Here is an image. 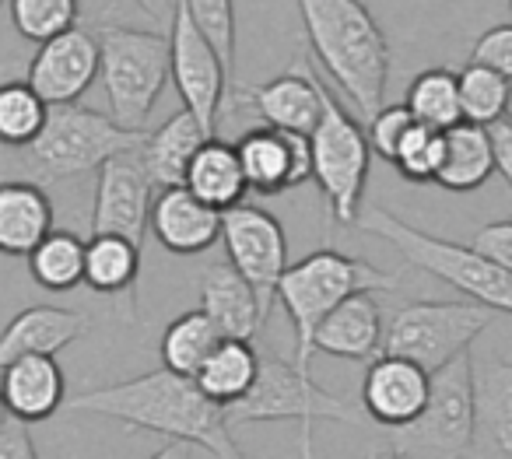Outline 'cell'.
<instances>
[{
    "instance_id": "3",
    "label": "cell",
    "mask_w": 512,
    "mask_h": 459,
    "mask_svg": "<svg viewBox=\"0 0 512 459\" xmlns=\"http://www.w3.org/2000/svg\"><path fill=\"white\" fill-rule=\"evenodd\" d=\"M400 284V274L372 267L369 260L344 256L337 249H316L306 260L288 263L285 277L278 284V298L288 309L295 326V365L309 372L313 358V340L320 323L348 302L351 295H376V291H393Z\"/></svg>"
},
{
    "instance_id": "29",
    "label": "cell",
    "mask_w": 512,
    "mask_h": 459,
    "mask_svg": "<svg viewBox=\"0 0 512 459\" xmlns=\"http://www.w3.org/2000/svg\"><path fill=\"white\" fill-rule=\"evenodd\" d=\"M218 326L207 319L204 309L183 312L179 319H172L162 333V368L186 379H197V372L204 368V361L218 351L221 344Z\"/></svg>"
},
{
    "instance_id": "35",
    "label": "cell",
    "mask_w": 512,
    "mask_h": 459,
    "mask_svg": "<svg viewBox=\"0 0 512 459\" xmlns=\"http://www.w3.org/2000/svg\"><path fill=\"white\" fill-rule=\"evenodd\" d=\"M8 4L18 36L29 43L43 46L64 32L78 29L81 0H8Z\"/></svg>"
},
{
    "instance_id": "34",
    "label": "cell",
    "mask_w": 512,
    "mask_h": 459,
    "mask_svg": "<svg viewBox=\"0 0 512 459\" xmlns=\"http://www.w3.org/2000/svg\"><path fill=\"white\" fill-rule=\"evenodd\" d=\"M505 106H509V78L481 64H467L460 71V109L463 123L474 127H495L505 120Z\"/></svg>"
},
{
    "instance_id": "15",
    "label": "cell",
    "mask_w": 512,
    "mask_h": 459,
    "mask_svg": "<svg viewBox=\"0 0 512 459\" xmlns=\"http://www.w3.org/2000/svg\"><path fill=\"white\" fill-rule=\"evenodd\" d=\"M246 186L260 197H278L313 179V148L309 137L274 127H249L235 141Z\"/></svg>"
},
{
    "instance_id": "17",
    "label": "cell",
    "mask_w": 512,
    "mask_h": 459,
    "mask_svg": "<svg viewBox=\"0 0 512 459\" xmlns=\"http://www.w3.org/2000/svg\"><path fill=\"white\" fill-rule=\"evenodd\" d=\"M239 102H246V109L264 120V127L309 137L323 113V78L313 71V64H295L267 85L239 88Z\"/></svg>"
},
{
    "instance_id": "33",
    "label": "cell",
    "mask_w": 512,
    "mask_h": 459,
    "mask_svg": "<svg viewBox=\"0 0 512 459\" xmlns=\"http://www.w3.org/2000/svg\"><path fill=\"white\" fill-rule=\"evenodd\" d=\"M50 106L29 81H0V148H29L43 134Z\"/></svg>"
},
{
    "instance_id": "49",
    "label": "cell",
    "mask_w": 512,
    "mask_h": 459,
    "mask_svg": "<svg viewBox=\"0 0 512 459\" xmlns=\"http://www.w3.org/2000/svg\"><path fill=\"white\" fill-rule=\"evenodd\" d=\"M509 8H512V0H509Z\"/></svg>"
},
{
    "instance_id": "9",
    "label": "cell",
    "mask_w": 512,
    "mask_h": 459,
    "mask_svg": "<svg viewBox=\"0 0 512 459\" xmlns=\"http://www.w3.org/2000/svg\"><path fill=\"white\" fill-rule=\"evenodd\" d=\"M477 438V372L460 354L432 375V393L414 424L397 431V452L421 459H463Z\"/></svg>"
},
{
    "instance_id": "12",
    "label": "cell",
    "mask_w": 512,
    "mask_h": 459,
    "mask_svg": "<svg viewBox=\"0 0 512 459\" xmlns=\"http://www.w3.org/2000/svg\"><path fill=\"white\" fill-rule=\"evenodd\" d=\"M169 46H172V81H176L183 109L197 116L214 134L221 109H225L228 71L218 53H214V46L200 36V29L193 25V18L186 15V8L179 0H176V11H172Z\"/></svg>"
},
{
    "instance_id": "25",
    "label": "cell",
    "mask_w": 512,
    "mask_h": 459,
    "mask_svg": "<svg viewBox=\"0 0 512 459\" xmlns=\"http://www.w3.org/2000/svg\"><path fill=\"white\" fill-rule=\"evenodd\" d=\"M183 186L197 200H204L207 207H214V211H221V214L246 204L242 197L249 193V186H246V176H242V162H239L235 144L211 137V141L197 151Z\"/></svg>"
},
{
    "instance_id": "16",
    "label": "cell",
    "mask_w": 512,
    "mask_h": 459,
    "mask_svg": "<svg viewBox=\"0 0 512 459\" xmlns=\"http://www.w3.org/2000/svg\"><path fill=\"white\" fill-rule=\"evenodd\" d=\"M428 393H432V375L397 354H379L376 361H369V372L362 379L365 414L393 431L418 421Z\"/></svg>"
},
{
    "instance_id": "38",
    "label": "cell",
    "mask_w": 512,
    "mask_h": 459,
    "mask_svg": "<svg viewBox=\"0 0 512 459\" xmlns=\"http://www.w3.org/2000/svg\"><path fill=\"white\" fill-rule=\"evenodd\" d=\"M411 127H414V116H411V109H407L404 102H400V106H383L369 120V127H365L372 155L386 158V162L393 165V158H397L404 137L411 134Z\"/></svg>"
},
{
    "instance_id": "2",
    "label": "cell",
    "mask_w": 512,
    "mask_h": 459,
    "mask_svg": "<svg viewBox=\"0 0 512 459\" xmlns=\"http://www.w3.org/2000/svg\"><path fill=\"white\" fill-rule=\"evenodd\" d=\"M306 39L344 99L372 120L386 106L390 43L362 0H295Z\"/></svg>"
},
{
    "instance_id": "31",
    "label": "cell",
    "mask_w": 512,
    "mask_h": 459,
    "mask_svg": "<svg viewBox=\"0 0 512 459\" xmlns=\"http://www.w3.org/2000/svg\"><path fill=\"white\" fill-rule=\"evenodd\" d=\"M141 274V246L120 235H92L85 249V284L99 295H123Z\"/></svg>"
},
{
    "instance_id": "32",
    "label": "cell",
    "mask_w": 512,
    "mask_h": 459,
    "mask_svg": "<svg viewBox=\"0 0 512 459\" xmlns=\"http://www.w3.org/2000/svg\"><path fill=\"white\" fill-rule=\"evenodd\" d=\"M85 249L88 242H81L74 232H57L53 228L29 256V270L39 288L74 291L78 284H85Z\"/></svg>"
},
{
    "instance_id": "13",
    "label": "cell",
    "mask_w": 512,
    "mask_h": 459,
    "mask_svg": "<svg viewBox=\"0 0 512 459\" xmlns=\"http://www.w3.org/2000/svg\"><path fill=\"white\" fill-rule=\"evenodd\" d=\"M151 183L148 169L141 162V151L116 155L99 169L95 183V207H92V235H120L134 246H144L151 221Z\"/></svg>"
},
{
    "instance_id": "22",
    "label": "cell",
    "mask_w": 512,
    "mask_h": 459,
    "mask_svg": "<svg viewBox=\"0 0 512 459\" xmlns=\"http://www.w3.org/2000/svg\"><path fill=\"white\" fill-rule=\"evenodd\" d=\"M200 309L207 312L218 333L225 340H253L256 330L267 323L260 302H256V291L249 288V281L232 267H211L200 281Z\"/></svg>"
},
{
    "instance_id": "10",
    "label": "cell",
    "mask_w": 512,
    "mask_h": 459,
    "mask_svg": "<svg viewBox=\"0 0 512 459\" xmlns=\"http://www.w3.org/2000/svg\"><path fill=\"white\" fill-rule=\"evenodd\" d=\"M488 326L491 309L477 302H411L386 323L383 354L407 358L435 375L449 361L467 354Z\"/></svg>"
},
{
    "instance_id": "24",
    "label": "cell",
    "mask_w": 512,
    "mask_h": 459,
    "mask_svg": "<svg viewBox=\"0 0 512 459\" xmlns=\"http://www.w3.org/2000/svg\"><path fill=\"white\" fill-rule=\"evenodd\" d=\"M53 232V204L32 179L0 183V253L32 256V249Z\"/></svg>"
},
{
    "instance_id": "11",
    "label": "cell",
    "mask_w": 512,
    "mask_h": 459,
    "mask_svg": "<svg viewBox=\"0 0 512 459\" xmlns=\"http://www.w3.org/2000/svg\"><path fill=\"white\" fill-rule=\"evenodd\" d=\"M221 242H225L228 263L256 291V302L267 319L278 298V284L288 270V239L281 221L264 207L239 204L221 214Z\"/></svg>"
},
{
    "instance_id": "14",
    "label": "cell",
    "mask_w": 512,
    "mask_h": 459,
    "mask_svg": "<svg viewBox=\"0 0 512 459\" xmlns=\"http://www.w3.org/2000/svg\"><path fill=\"white\" fill-rule=\"evenodd\" d=\"M99 71L102 53L95 32L71 29L39 46L29 71H25V81L36 88V95L46 106H74L92 88Z\"/></svg>"
},
{
    "instance_id": "43",
    "label": "cell",
    "mask_w": 512,
    "mask_h": 459,
    "mask_svg": "<svg viewBox=\"0 0 512 459\" xmlns=\"http://www.w3.org/2000/svg\"><path fill=\"white\" fill-rule=\"evenodd\" d=\"M137 8L151 18V22H169L172 25V11H176V0H134Z\"/></svg>"
},
{
    "instance_id": "27",
    "label": "cell",
    "mask_w": 512,
    "mask_h": 459,
    "mask_svg": "<svg viewBox=\"0 0 512 459\" xmlns=\"http://www.w3.org/2000/svg\"><path fill=\"white\" fill-rule=\"evenodd\" d=\"M260 358L253 340H221L218 351L204 361V368L197 372V386L204 389V396H211L218 407H232L242 396L253 389L256 375H260Z\"/></svg>"
},
{
    "instance_id": "45",
    "label": "cell",
    "mask_w": 512,
    "mask_h": 459,
    "mask_svg": "<svg viewBox=\"0 0 512 459\" xmlns=\"http://www.w3.org/2000/svg\"><path fill=\"white\" fill-rule=\"evenodd\" d=\"M365 459H404V456H400L397 449H376V452H369Z\"/></svg>"
},
{
    "instance_id": "36",
    "label": "cell",
    "mask_w": 512,
    "mask_h": 459,
    "mask_svg": "<svg viewBox=\"0 0 512 459\" xmlns=\"http://www.w3.org/2000/svg\"><path fill=\"white\" fill-rule=\"evenodd\" d=\"M442 155H446V134L414 123L411 134L400 144L397 158H393V169H397L407 183H435V176H439V169H442Z\"/></svg>"
},
{
    "instance_id": "28",
    "label": "cell",
    "mask_w": 512,
    "mask_h": 459,
    "mask_svg": "<svg viewBox=\"0 0 512 459\" xmlns=\"http://www.w3.org/2000/svg\"><path fill=\"white\" fill-rule=\"evenodd\" d=\"M404 106L411 109L414 123H421L428 130L446 134V130L460 127V74H453L449 67H428L407 85Z\"/></svg>"
},
{
    "instance_id": "42",
    "label": "cell",
    "mask_w": 512,
    "mask_h": 459,
    "mask_svg": "<svg viewBox=\"0 0 512 459\" xmlns=\"http://www.w3.org/2000/svg\"><path fill=\"white\" fill-rule=\"evenodd\" d=\"M491 141H495V162L502 179L512 186V127L509 123H495L491 127Z\"/></svg>"
},
{
    "instance_id": "5",
    "label": "cell",
    "mask_w": 512,
    "mask_h": 459,
    "mask_svg": "<svg viewBox=\"0 0 512 459\" xmlns=\"http://www.w3.org/2000/svg\"><path fill=\"white\" fill-rule=\"evenodd\" d=\"M228 428L235 424H264V421H295L302 435V459H313V428L320 421L358 424L362 410L351 407L344 396L327 393L316 386L313 375L302 372L295 361L264 354L260 358V375L253 389L239 403L225 410Z\"/></svg>"
},
{
    "instance_id": "30",
    "label": "cell",
    "mask_w": 512,
    "mask_h": 459,
    "mask_svg": "<svg viewBox=\"0 0 512 459\" xmlns=\"http://www.w3.org/2000/svg\"><path fill=\"white\" fill-rule=\"evenodd\" d=\"M477 431L512 459V361H488L477 372Z\"/></svg>"
},
{
    "instance_id": "48",
    "label": "cell",
    "mask_w": 512,
    "mask_h": 459,
    "mask_svg": "<svg viewBox=\"0 0 512 459\" xmlns=\"http://www.w3.org/2000/svg\"><path fill=\"white\" fill-rule=\"evenodd\" d=\"M0 8H4V0H0Z\"/></svg>"
},
{
    "instance_id": "37",
    "label": "cell",
    "mask_w": 512,
    "mask_h": 459,
    "mask_svg": "<svg viewBox=\"0 0 512 459\" xmlns=\"http://www.w3.org/2000/svg\"><path fill=\"white\" fill-rule=\"evenodd\" d=\"M179 4H183L186 15L193 18L200 36L214 46V53L221 57L225 71L232 74V67H235V4L232 0H179Z\"/></svg>"
},
{
    "instance_id": "40",
    "label": "cell",
    "mask_w": 512,
    "mask_h": 459,
    "mask_svg": "<svg viewBox=\"0 0 512 459\" xmlns=\"http://www.w3.org/2000/svg\"><path fill=\"white\" fill-rule=\"evenodd\" d=\"M470 249H474V253H481L484 260H491V263H498V267L512 270V218L491 221V225L477 228Z\"/></svg>"
},
{
    "instance_id": "8",
    "label": "cell",
    "mask_w": 512,
    "mask_h": 459,
    "mask_svg": "<svg viewBox=\"0 0 512 459\" xmlns=\"http://www.w3.org/2000/svg\"><path fill=\"white\" fill-rule=\"evenodd\" d=\"M309 148H313V179L327 200L330 218L341 225H355L362 214L372 148L362 123L334 99L327 85H323V113L309 134Z\"/></svg>"
},
{
    "instance_id": "47",
    "label": "cell",
    "mask_w": 512,
    "mask_h": 459,
    "mask_svg": "<svg viewBox=\"0 0 512 459\" xmlns=\"http://www.w3.org/2000/svg\"><path fill=\"white\" fill-rule=\"evenodd\" d=\"M505 123L512 127V81H509V106H505Z\"/></svg>"
},
{
    "instance_id": "6",
    "label": "cell",
    "mask_w": 512,
    "mask_h": 459,
    "mask_svg": "<svg viewBox=\"0 0 512 459\" xmlns=\"http://www.w3.org/2000/svg\"><path fill=\"white\" fill-rule=\"evenodd\" d=\"M102 53V85L109 95L113 120L123 130L144 134L151 109L172 78L169 36L127 29V25H99L95 32Z\"/></svg>"
},
{
    "instance_id": "1",
    "label": "cell",
    "mask_w": 512,
    "mask_h": 459,
    "mask_svg": "<svg viewBox=\"0 0 512 459\" xmlns=\"http://www.w3.org/2000/svg\"><path fill=\"white\" fill-rule=\"evenodd\" d=\"M64 407L71 414L113 417L127 428L151 431L169 442L200 445L218 459H246L232 442L225 407L204 396L197 379H186L169 368H155L137 379L88 389V393L71 396Z\"/></svg>"
},
{
    "instance_id": "19",
    "label": "cell",
    "mask_w": 512,
    "mask_h": 459,
    "mask_svg": "<svg viewBox=\"0 0 512 459\" xmlns=\"http://www.w3.org/2000/svg\"><path fill=\"white\" fill-rule=\"evenodd\" d=\"M148 232L169 253L197 256L207 253L221 239V211H214L204 200H197L186 186L158 190L155 204H151Z\"/></svg>"
},
{
    "instance_id": "41",
    "label": "cell",
    "mask_w": 512,
    "mask_h": 459,
    "mask_svg": "<svg viewBox=\"0 0 512 459\" xmlns=\"http://www.w3.org/2000/svg\"><path fill=\"white\" fill-rule=\"evenodd\" d=\"M0 459H39L36 442L29 435V424H22L18 417H11L0 431Z\"/></svg>"
},
{
    "instance_id": "44",
    "label": "cell",
    "mask_w": 512,
    "mask_h": 459,
    "mask_svg": "<svg viewBox=\"0 0 512 459\" xmlns=\"http://www.w3.org/2000/svg\"><path fill=\"white\" fill-rule=\"evenodd\" d=\"M148 459H190V445H186V442H169Z\"/></svg>"
},
{
    "instance_id": "21",
    "label": "cell",
    "mask_w": 512,
    "mask_h": 459,
    "mask_svg": "<svg viewBox=\"0 0 512 459\" xmlns=\"http://www.w3.org/2000/svg\"><path fill=\"white\" fill-rule=\"evenodd\" d=\"M0 393L11 417L36 424L53 417L67 403V379L57 358H18L0 372Z\"/></svg>"
},
{
    "instance_id": "23",
    "label": "cell",
    "mask_w": 512,
    "mask_h": 459,
    "mask_svg": "<svg viewBox=\"0 0 512 459\" xmlns=\"http://www.w3.org/2000/svg\"><path fill=\"white\" fill-rule=\"evenodd\" d=\"M211 130L197 120L193 113L179 109L176 116L162 123L158 130H151L148 141L141 148V162L148 169L151 183L158 190H172V186H183L186 183V172H190L193 158L197 151L211 141Z\"/></svg>"
},
{
    "instance_id": "18",
    "label": "cell",
    "mask_w": 512,
    "mask_h": 459,
    "mask_svg": "<svg viewBox=\"0 0 512 459\" xmlns=\"http://www.w3.org/2000/svg\"><path fill=\"white\" fill-rule=\"evenodd\" d=\"M92 330V319L60 305H32L0 333V372L18 358H57L67 344Z\"/></svg>"
},
{
    "instance_id": "20",
    "label": "cell",
    "mask_w": 512,
    "mask_h": 459,
    "mask_svg": "<svg viewBox=\"0 0 512 459\" xmlns=\"http://www.w3.org/2000/svg\"><path fill=\"white\" fill-rule=\"evenodd\" d=\"M383 337L386 323L376 295H351L320 323L313 351L348 361H376L383 354Z\"/></svg>"
},
{
    "instance_id": "26",
    "label": "cell",
    "mask_w": 512,
    "mask_h": 459,
    "mask_svg": "<svg viewBox=\"0 0 512 459\" xmlns=\"http://www.w3.org/2000/svg\"><path fill=\"white\" fill-rule=\"evenodd\" d=\"M491 172H498V162L488 127L460 123V127L446 130V155H442L435 186H442L449 193H474L488 183Z\"/></svg>"
},
{
    "instance_id": "39",
    "label": "cell",
    "mask_w": 512,
    "mask_h": 459,
    "mask_svg": "<svg viewBox=\"0 0 512 459\" xmlns=\"http://www.w3.org/2000/svg\"><path fill=\"white\" fill-rule=\"evenodd\" d=\"M470 64L491 67V71L512 81V25H495V29L484 32L470 50Z\"/></svg>"
},
{
    "instance_id": "46",
    "label": "cell",
    "mask_w": 512,
    "mask_h": 459,
    "mask_svg": "<svg viewBox=\"0 0 512 459\" xmlns=\"http://www.w3.org/2000/svg\"><path fill=\"white\" fill-rule=\"evenodd\" d=\"M8 421H11V410H8V403H4V393H0V431H4Z\"/></svg>"
},
{
    "instance_id": "7",
    "label": "cell",
    "mask_w": 512,
    "mask_h": 459,
    "mask_svg": "<svg viewBox=\"0 0 512 459\" xmlns=\"http://www.w3.org/2000/svg\"><path fill=\"white\" fill-rule=\"evenodd\" d=\"M148 134L123 130L113 116L85 106H50L43 134L25 148L29 172L39 179H74L81 172H99L106 162L127 151H141Z\"/></svg>"
},
{
    "instance_id": "4",
    "label": "cell",
    "mask_w": 512,
    "mask_h": 459,
    "mask_svg": "<svg viewBox=\"0 0 512 459\" xmlns=\"http://www.w3.org/2000/svg\"><path fill=\"white\" fill-rule=\"evenodd\" d=\"M355 225L362 228V232L386 239L411 267L446 281L449 288L470 295L477 305H484V309L509 312L512 316V270L484 260V256L474 253L470 246L435 239V235L421 232V228L407 225L404 218L390 214L386 207H365Z\"/></svg>"
}]
</instances>
